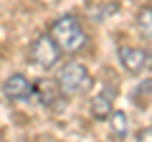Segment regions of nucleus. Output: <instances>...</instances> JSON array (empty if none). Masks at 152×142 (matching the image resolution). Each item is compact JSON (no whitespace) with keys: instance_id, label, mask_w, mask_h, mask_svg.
I'll return each mask as SVG.
<instances>
[{"instance_id":"nucleus-1","label":"nucleus","mask_w":152,"mask_h":142,"mask_svg":"<svg viewBox=\"0 0 152 142\" xmlns=\"http://www.w3.org/2000/svg\"><path fill=\"white\" fill-rule=\"evenodd\" d=\"M48 36L56 41V46L61 48V53H79L86 46V33H84L81 23L74 15H61L51 23Z\"/></svg>"},{"instance_id":"nucleus-10","label":"nucleus","mask_w":152,"mask_h":142,"mask_svg":"<svg viewBox=\"0 0 152 142\" xmlns=\"http://www.w3.org/2000/svg\"><path fill=\"white\" fill-rule=\"evenodd\" d=\"M137 31L145 38H152V5H145L137 10Z\"/></svg>"},{"instance_id":"nucleus-5","label":"nucleus","mask_w":152,"mask_h":142,"mask_svg":"<svg viewBox=\"0 0 152 142\" xmlns=\"http://www.w3.org/2000/svg\"><path fill=\"white\" fill-rule=\"evenodd\" d=\"M117 56H119V64L124 71L129 74H142L150 64V56H147L145 48H134V46H119L117 48Z\"/></svg>"},{"instance_id":"nucleus-2","label":"nucleus","mask_w":152,"mask_h":142,"mask_svg":"<svg viewBox=\"0 0 152 142\" xmlns=\"http://www.w3.org/2000/svg\"><path fill=\"white\" fill-rule=\"evenodd\" d=\"M56 84H58L61 94L66 97H81L91 89V74L84 64L79 61H69L58 69V76H56Z\"/></svg>"},{"instance_id":"nucleus-6","label":"nucleus","mask_w":152,"mask_h":142,"mask_svg":"<svg viewBox=\"0 0 152 142\" xmlns=\"http://www.w3.org/2000/svg\"><path fill=\"white\" fill-rule=\"evenodd\" d=\"M112 112H114V91L112 89H102L91 99V117L94 119H109Z\"/></svg>"},{"instance_id":"nucleus-3","label":"nucleus","mask_w":152,"mask_h":142,"mask_svg":"<svg viewBox=\"0 0 152 142\" xmlns=\"http://www.w3.org/2000/svg\"><path fill=\"white\" fill-rule=\"evenodd\" d=\"M61 59V48L56 46V41L51 38L48 33H43V36H38L36 41H31V46H28V61H31L33 66H38V69H53L56 64H58Z\"/></svg>"},{"instance_id":"nucleus-4","label":"nucleus","mask_w":152,"mask_h":142,"mask_svg":"<svg viewBox=\"0 0 152 142\" xmlns=\"http://www.w3.org/2000/svg\"><path fill=\"white\" fill-rule=\"evenodd\" d=\"M3 94H5V99L10 104L28 102V99H33V94H36V84L28 81L23 74H10V76L5 79V84H3Z\"/></svg>"},{"instance_id":"nucleus-9","label":"nucleus","mask_w":152,"mask_h":142,"mask_svg":"<svg viewBox=\"0 0 152 142\" xmlns=\"http://www.w3.org/2000/svg\"><path fill=\"white\" fill-rule=\"evenodd\" d=\"M132 102L140 107V109H147L152 102V81H142L140 86L132 91Z\"/></svg>"},{"instance_id":"nucleus-12","label":"nucleus","mask_w":152,"mask_h":142,"mask_svg":"<svg viewBox=\"0 0 152 142\" xmlns=\"http://www.w3.org/2000/svg\"><path fill=\"white\" fill-rule=\"evenodd\" d=\"M0 142H5V137H3V135H0Z\"/></svg>"},{"instance_id":"nucleus-7","label":"nucleus","mask_w":152,"mask_h":142,"mask_svg":"<svg viewBox=\"0 0 152 142\" xmlns=\"http://www.w3.org/2000/svg\"><path fill=\"white\" fill-rule=\"evenodd\" d=\"M33 97H38V102H41V104L51 107L53 102H58L61 89H58V84H56V81L43 79V81H38V84H36V94H33Z\"/></svg>"},{"instance_id":"nucleus-8","label":"nucleus","mask_w":152,"mask_h":142,"mask_svg":"<svg viewBox=\"0 0 152 142\" xmlns=\"http://www.w3.org/2000/svg\"><path fill=\"white\" fill-rule=\"evenodd\" d=\"M127 130H129V122H127V114L122 109H114L112 117H109V132H112L114 140H124Z\"/></svg>"},{"instance_id":"nucleus-11","label":"nucleus","mask_w":152,"mask_h":142,"mask_svg":"<svg viewBox=\"0 0 152 142\" xmlns=\"http://www.w3.org/2000/svg\"><path fill=\"white\" fill-rule=\"evenodd\" d=\"M134 142H152V127H142L134 135Z\"/></svg>"}]
</instances>
